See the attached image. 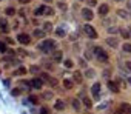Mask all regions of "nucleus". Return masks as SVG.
<instances>
[{
    "instance_id": "nucleus-1",
    "label": "nucleus",
    "mask_w": 131,
    "mask_h": 114,
    "mask_svg": "<svg viewBox=\"0 0 131 114\" xmlns=\"http://www.w3.org/2000/svg\"><path fill=\"white\" fill-rule=\"evenodd\" d=\"M54 48H56L54 40H43V42L39 45V49H40V51H43V52H51Z\"/></svg>"
},
{
    "instance_id": "nucleus-2",
    "label": "nucleus",
    "mask_w": 131,
    "mask_h": 114,
    "mask_svg": "<svg viewBox=\"0 0 131 114\" xmlns=\"http://www.w3.org/2000/svg\"><path fill=\"white\" fill-rule=\"evenodd\" d=\"M94 54L99 57V60H100V62H108V54H106L102 48L96 46V48H94Z\"/></svg>"
},
{
    "instance_id": "nucleus-3",
    "label": "nucleus",
    "mask_w": 131,
    "mask_h": 114,
    "mask_svg": "<svg viewBox=\"0 0 131 114\" xmlns=\"http://www.w3.org/2000/svg\"><path fill=\"white\" fill-rule=\"evenodd\" d=\"M85 32L88 34V37H91V39H97V32H96V29L93 28V26H90V25H85Z\"/></svg>"
},
{
    "instance_id": "nucleus-4",
    "label": "nucleus",
    "mask_w": 131,
    "mask_h": 114,
    "mask_svg": "<svg viewBox=\"0 0 131 114\" xmlns=\"http://www.w3.org/2000/svg\"><path fill=\"white\" fill-rule=\"evenodd\" d=\"M82 16H83V19H85V20H91V19L94 17L93 11H91L90 8H85V9H82Z\"/></svg>"
},
{
    "instance_id": "nucleus-5",
    "label": "nucleus",
    "mask_w": 131,
    "mask_h": 114,
    "mask_svg": "<svg viewBox=\"0 0 131 114\" xmlns=\"http://www.w3.org/2000/svg\"><path fill=\"white\" fill-rule=\"evenodd\" d=\"M17 40H19L20 43H23V45H28V43L31 42V39H29L28 34H20V36H17Z\"/></svg>"
},
{
    "instance_id": "nucleus-6",
    "label": "nucleus",
    "mask_w": 131,
    "mask_h": 114,
    "mask_svg": "<svg viewBox=\"0 0 131 114\" xmlns=\"http://www.w3.org/2000/svg\"><path fill=\"white\" fill-rule=\"evenodd\" d=\"M99 91H100V83H94L91 88V93L94 96V99H99Z\"/></svg>"
},
{
    "instance_id": "nucleus-7",
    "label": "nucleus",
    "mask_w": 131,
    "mask_h": 114,
    "mask_svg": "<svg viewBox=\"0 0 131 114\" xmlns=\"http://www.w3.org/2000/svg\"><path fill=\"white\" fill-rule=\"evenodd\" d=\"M108 9H110V8H108V5H106V3H103V5H100V6H99V14H100V16H106V14H108Z\"/></svg>"
},
{
    "instance_id": "nucleus-8",
    "label": "nucleus",
    "mask_w": 131,
    "mask_h": 114,
    "mask_svg": "<svg viewBox=\"0 0 131 114\" xmlns=\"http://www.w3.org/2000/svg\"><path fill=\"white\" fill-rule=\"evenodd\" d=\"M105 42H106V45H110V46H113V48H116V46L119 45V40H117V39H113V37H108Z\"/></svg>"
},
{
    "instance_id": "nucleus-9",
    "label": "nucleus",
    "mask_w": 131,
    "mask_h": 114,
    "mask_svg": "<svg viewBox=\"0 0 131 114\" xmlns=\"http://www.w3.org/2000/svg\"><path fill=\"white\" fill-rule=\"evenodd\" d=\"M40 76H42V79H45V80H46V82H49L51 85H56V83H57V82H56V79H52V77H51V76H48L46 73H42Z\"/></svg>"
},
{
    "instance_id": "nucleus-10",
    "label": "nucleus",
    "mask_w": 131,
    "mask_h": 114,
    "mask_svg": "<svg viewBox=\"0 0 131 114\" xmlns=\"http://www.w3.org/2000/svg\"><path fill=\"white\" fill-rule=\"evenodd\" d=\"M31 85H32L34 88H37V89H39V88H42L43 80H42V79H32V80H31Z\"/></svg>"
},
{
    "instance_id": "nucleus-11",
    "label": "nucleus",
    "mask_w": 131,
    "mask_h": 114,
    "mask_svg": "<svg viewBox=\"0 0 131 114\" xmlns=\"http://www.w3.org/2000/svg\"><path fill=\"white\" fill-rule=\"evenodd\" d=\"M120 109H122L125 114H131V105H129V103H122V105H120Z\"/></svg>"
},
{
    "instance_id": "nucleus-12",
    "label": "nucleus",
    "mask_w": 131,
    "mask_h": 114,
    "mask_svg": "<svg viewBox=\"0 0 131 114\" xmlns=\"http://www.w3.org/2000/svg\"><path fill=\"white\" fill-rule=\"evenodd\" d=\"M54 109H59V111L65 109V103H63L62 100H56V103H54Z\"/></svg>"
},
{
    "instance_id": "nucleus-13",
    "label": "nucleus",
    "mask_w": 131,
    "mask_h": 114,
    "mask_svg": "<svg viewBox=\"0 0 131 114\" xmlns=\"http://www.w3.org/2000/svg\"><path fill=\"white\" fill-rule=\"evenodd\" d=\"M119 32H120V36H122L123 39H128V37H129V34H131V32H129V29H125V28L119 29Z\"/></svg>"
},
{
    "instance_id": "nucleus-14",
    "label": "nucleus",
    "mask_w": 131,
    "mask_h": 114,
    "mask_svg": "<svg viewBox=\"0 0 131 114\" xmlns=\"http://www.w3.org/2000/svg\"><path fill=\"white\" fill-rule=\"evenodd\" d=\"M108 88H110L113 93H117V91H119V86H117V83H114V82H108Z\"/></svg>"
},
{
    "instance_id": "nucleus-15",
    "label": "nucleus",
    "mask_w": 131,
    "mask_h": 114,
    "mask_svg": "<svg viewBox=\"0 0 131 114\" xmlns=\"http://www.w3.org/2000/svg\"><path fill=\"white\" fill-rule=\"evenodd\" d=\"M52 57H54V62H62V51H56Z\"/></svg>"
},
{
    "instance_id": "nucleus-16",
    "label": "nucleus",
    "mask_w": 131,
    "mask_h": 114,
    "mask_svg": "<svg viewBox=\"0 0 131 114\" xmlns=\"http://www.w3.org/2000/svg\"><path fill=\"white\" fill-rule=\"evenodd\" d=\"M63 86L68 88V89H71V88H73V82H71L70 79H65V80H63Z\"/></svg>"
},
{
    "instance_id": "nucleus-17",
    "label": "nucleus",
    "mask_w": 131,
    "mask_h": 114,
    "mask_svg": "<svg viewBox=\"0 0 131 114\" xmlns=\"http://www.w3.org/2000/svg\"><path fill=\"white\" fill-rule=\"evenodd\" d=\"M45 8H46V6H39L34 14H36V16H43V14H45Z\"/></svg>"
},
{
    "instance_id": "nucleus-18",
    "label": "nucleus",
    "mask_w": 131,
    "mask_h": 114,
    "mask_svg": "<svg viewBox=\"0 0 131 114\" xmlns=\"http://www.w3.org/2000/svg\"><path fill=\"white\" fill-rule=\"evenodd\" d=\"M116 13H117V16H120L122 19H128V13H125L123 9H117Z\"/></svg>"
},
{
    "instance_id": "nucleus-19",
    "label": "nucleus",
    "mask_w": 131,
    "mask_h": 114,
    "mask_svg": "<svg viewBox=\"0 0 131 114\" xmlns=\"http://www.w3.org/2000/svg\"><path fill=\"white\" fill-rule=\"evenodd\" d=\"M96 76V73H94V70H86V73H85V77H88V79H91V77H94Z\"/></svg>"
},
{
    "instance_id": "nucleus-20",
    "label": "nucleus",
    "mask_w": 131,
    "mask_h": 114,
    "mask_svg": "<svg viewBox=\"0 0 131 114\" xmlns=\"http://www.w3.org/2000/svg\"><path fill=\"white\" fill-rule=\"evenodd\" d=\"M56 34H57L59 37H65V31H63V28H57V29H56Z\"/></svg>"
},
{
    "instance_id": "nucleus-21",
    "label": "nucleus",
    "mask_w": 131,
    "mask_h": 114,
    "mask_svg": "<svg viewBox=\"0 0 131 114\" xmlns=\"http://www.w3.org/2000/svg\"><path fill=\"white\" fill-rule=\"evenodd\" d=\"M16 74H19V76H25V74H26V68L20 66V68L17 70V73H16Z\"/></svg>"
},
{
    "instance_id": "nucleus-22",
    "label": "nucleus",
    "mask_w": 131,
    "mask_h": 114,
    "mask_svg": "<svg viewBox=\"0 0 131 114\" xmlns=\"http://www.w3.org/2000/svg\"><path fill=\"white\" fill-rule=\"evenodd\" d=\"M73 106H74V109L79 111V109H80V102H79L77 99H74V100H73Z\"/></svg>"
},
{
    "instance_id": "nucleus-23",
    "label": "nucleus",
    "mask_w": 131,
    "mask_h": 114,
    "mask_svg": "<svg viewBox=\"0 0 131 114\" xmlns=\"http://www.w3.org/2000/svg\"><path fill=\"white\" fill-rule=\"evenodd\" d=\"M6 43L5 42H0V52H6Z\"/></svg>"
},
{
    "instance_id": "nucleus-24",
    "label": "nucleus",
    "mask_w": 131,
    "mask_h": 114,
    "mask_svg": "<svg viewBox=\"0 0 131 114\" xmlns=\"http://www.w3.org/2000/svg\"><path fill=\"white\" fill-rule=\"evenodd\" d=\"M43 29H45V31H52V25H51L49 22H46V23L43 25Z\"/></svg>"
},
{
    "instance_id": "nucleus-25",
    "label": "nucleus",
    "mask_w": 131,
    "mask_h": 114,
    "mask_svg": "<svg viewBox=\"0 0 131 114\" xmlns=\"http://www.w3.org/2000/svg\"><path fill=\"white\" fill-rule=\"evenodd\" d=\"M74 80L80 83V82H82V74H80V73H74Z\"/></svg>"
},
{
    "instance_id": "nucleus-26",
    "label": "nucleus",
    "mask_w": 131,
    "mask_h": 114,
    "mask_svg": "<svg viewBox=\"0 0 131 114\" xmlns=\"http://www.w3.org/2000/svg\"><path fill=\"white\" fill-rule=\"evenodd\" d=\"M83 103H85L86 108H91V100H90V97H83Z\"/></svg>"
},
{
    "instance_id": "nucleus-27",
    "label": "nucleus",
    "mask_w": 131,
    "mask_h": 114,
    "mask_svg": "<svg viewBox=\"0 0 131 114\" xmlns=\"http://www.w3.org/2000/svg\"><path fill=\"white\" fill-rule=\"evenodd\" d=\"M34 36H36V37H43V36H45V32H43V31H40V29H36V31H34Z\"/></svg>"
},
{
    "instance_id": "nucleus-28",
    "label": "nucleus",
    "mask_w": 131,
    "mask_h": 114,
    "mask_svg": "<svg viewBox=\"0 0 131 114\" xmlns=\"http://www.w3.org/2000/svg\"><path fill=\"white\" fill-rule=\"evenodd\" d=\"M123 51L125 52H131V43H125L123 45Z\"/></svg>"
},
{
    "instance_id": "nucleus-29",
    "label": "nucleus",
    "mask_w": 131,
    "mask_h": 114,
    "mask_svg": "<svg viewBox=\"0 0 131 114\" xmlns=\"http://www.w3.org/2000/svg\"><path fill=\"white\" fill-rule=\"evenodd\" d=\"M6 14H8V16H14V14H16V9H14V8H8V9H6Z\"/></svg>"
},
{
    "instance_id": "nucleus-30",
    "label": "nucleus",
    "mask_w": 131,
    "mask_h": 114,
    "mask_svg": "<svg viewBox=\"0 0 131 114\" xmlns=\"http://www.w3.org/2000/svg\"><path fill=\"white\" fill-rule=\"evenodd\" d=\"M65 66H67V68H73V62L71 60H65Z\"/></svg>"
},
{
    "instance_id": "nucleus-31",
    "label": "nucleus",
    "mask_w": 131,
    "mask_h": 114,
    "mask_svg": "<svg viewBox=\"0 0 131 114\" xmlns=\"http://www.w3.org/2000/svg\"><path fill=\"white\" fill-rule=\"evenodd\" d=\"M3 86L5 88H9V79H3Z\"/></svg>"
},
{
    "instance_id": "nucleus-32",
    "label": "nucleus",
    "mask_w": 131,
    "mask_h": 114,
    "mask_svg": "<svg viewBox=\"0 0 131 114\" xmlns=\"http://www.w3.org/2000/svg\"><path fill=\"white\" fill-rule=\"evenodd\" d=\"M45 14H46V16H51V14H52V9H51V8H45Z\"/></svg>"
},
{
    "instance_id": "nucleus-33",
    "label": "nucleus",
    "mask_w": 131,
    "mask_h": 114,
    "mask_svg": "<svg viewBox=\"0 0 131 114\" xmlns=\"http://www.w3.org/2000/svg\"><path fill=\"white\" fill-rule=\"evenodd\" d=\"M29 71L31 73H37L39 71V66H29Z\"/></svg>"
},
{
    "instance_id": "nucleus-34",
    "label": "nucleus",
    "mask_w": 131,
    "mask_h": 114,
    "mask_svg": "<svg viewBox=\"0 0 131 114\" xmlns=\"http://www.w3.org/2000/svg\"><path fill=\"white\" fill-rule=\"evenodd\" d=\"M40 114H49V109L48 108H42L40 109Z\"/></svg>"
},
{
    "instance_id": "nucleus-35",
    "label": "nucleus",
    "mask_w": 131,
    "mask_h": 114,
    "mask_svg": "<svg viewBox=\"0 0 131 114\" xmlns=\"http://www.w3.org/2000/svg\"><path fill=\"white\" fill-rule=\"evenodd\" d=\"M119 29L117 28H108V32H111V34H114V32H117Z\"/></svg>"
},
{
    "instance_id": "nucleus-36",
    "label": "nucleus",
    "mask_w": 131,
    "mask_h": 114,
    "mask_svg": "<svg viewBox=\"0 0 131 114\" xmlns=\"http://www.w3.org/2000/svg\"><path fill=\"white\" fill-rule=\"evenodd\" d=\"M79 65H80L82 68H85V66H86V62H85L83 59H80V62H79Z\"/></svg>"
},
{
    "instance_id": "nucleus-37",
    "label": "nucleus",
    "mask_w": 131,
    "mask_h": 114,
    "mask_svg": "<svg viewBox=\"0 0 131 114\" xmlns=\"http://www.w3.org/2000/svg\"><path fill=\"white\" fill-rule=\"evenodd\" d=\"M11 94H13V96H19V94H20V89H13Z\"/></svg>"
},
{
    "instance_id": "nucleus-38",
    "label": "nucleus",
    "mask_w": 131,
    "mask_h": 114,
    "mask_svg": "<svg viewBox=\"0 0 131 114\" xmlns=\"http://www.w3.org/2000/svg\"><path fill=\"white\" fill-rule=\"evenodd\" d=\"M29 100H31L32 103H37V97H36V96H29Z\"/></svg>"
},
{
    "instance_id": "nucleus-39",
    "label": "nucleus",
    "mask_w": 131,
    "mask_h": 114,
    "mask_svg": "<svg viewBox=\"0 0 131 114\" xmlns=\"http://www.w3.org/2000/svg\"><path fill=\"white\" fill-rule=\"evenodd\" d=\"M96 3H97L96 0H88V5H90V6H96Z\"/></svg>"
},
{
    "instance_id": "nucleus-40",
    "label": "nucleus",
    "mask_w": 131,
    "mask_h": 114,
    "mask_svg": "<svg viewBox=\"0 0 131 114\" xmlns=\"http://www.w3.org/2000/svg\"><path fill=\"white\" fill-rule=\"evenodd\" d=\"M43 96H45V99H51V97H52V94H51V93H48V91H46Z\"/></svg>"
},
{
    "instance_id": "nucleus-41",
    "label": "nucleus",
    "mask_w": 131,
    "mask_h": 114,
    "mask_svg": "<svg viewBox=\"0 0 131 114\" xmlns=\"http://www.w3.org/2000/svg\"><path fill=\"white\" fill-rule=\"evenodd\" d=\"M59 8H60V9H67V6H65V3H59Z\"/></svg>"
},
{
    "instance_id": "nucleus-42",
    "label": "nucleus",
    "mask_w": 131,
    "mask_h": 114,
    "mask_svg": "<svg viewBox=\"0 0 131 114\" xmlns=\"http://www.w3.org/2000/svg\"><path fill=\"white\" fill-rule=\"evenodd\" d=\"M126 8L131 11V0H128V2H126Z\"/></svg>"
},
{
    "instance_id": "nucleus-43",
    "label": "nucleus",
    "mask_w": 131,
    "mask_h": 114,
    "mask_svg": "<svg viewBox=\"0 0 131 114\" xmlns=\"http://www.w3.org/2000/svg\"><path fill=\"white\" fill-rule=\"evenodd\" d=\"M126 70H129V71H131V62H126Z\"/></svg>"
},
{
    "instance_id": "nucleus-44",
    "label": "nucleus",
    "mask_w": 131,
    "mask_h": 114,
    "mask_svg": "<svg viewBox=\"0 0 131 114\" xmlns=\"http://www.w3.org/2000/svg\"><path fill=\"white\" fill-rule=\"evenodd\" d=\"M28 2H31V0H20V3H23V5H25V3H28Z\"/></svg>"
},
{
    "instance_id": "nucleus-45",
    "label": "nucleus",
    "mask_w": 131,
    "mask_h": 114,
    "mask_svg": "<svg viewBox=\"0 0 131 114\" xmlns=\"http://www.w3.org/2000/svg\"><path fill=\"white\" fill-rule=\"evenodd\" d=\"M126 82H128V83L131 85V77H126Z\"/></svg>"
},
{
    "instance_id": "nucleus-46",
    "label": "nucleus",
    "mask_w": 131,
    "mask_h": 114,
    "mask_svg": "<svg viewBox=\"0 0 131 114\" xmlns=\"http://www.w3.org/2000/svg\"><path fill=\"white\" fill-rule=\"evenodd\" d=\"M116 114H125V112H123V111L120 109V111H116Z\"/></svg>"
},
{
    "instance_id": "nucleus-47",
    "label": "nucleus",
    "mask_w": 131,
    "mask_h": 114,
    "mask_svg": "<svg viewBox=\"0 0 131 114\" xmlns=\"http://www.w3.org/2000/svg\"><path fill=\"white\" fill-rule=\"evenodd\" d=\"M43 2H46V3H49V2H52V0H43Z\"/></svg>"
},
{
    "instance_id": "nucleus-48",
    "label": "nucleus",
    "mask_w": 131,
    "mask_h": 114,
    "mask_svg": "<svg viewBox=\"0 0 131 114\" xmlns=\"http://www.w3.org/2000/svg\"><path fill=\"white\" fill-rule=\"evenodd\" d=\"M20 114H26V112H25V111H22V112H20Z\"/></svg>"
},
{
    "instance_id": "nucleus-49",
    "label": "nucleus",
    "mask_w": 131,
    "mask_h": 114,
    "mask_svg": "<svg viewBox=\"0 0 131 114\" xmlns=\"http://www.w3.org/2000/svg\"><path fill=\"white\" fill-rule=\"evenodd\" d=\"M114 2H122V0H114Z\"/></svg>"
},
{
    "instance_id": "nucleus-50",
    "label": "nucleus",
    "mask_w": 131,
    "mask_h": 114,
    "mask_svg": "<svg viewBox=\"0 0 131 114\" xmlns=\"http://www.w3.org/2000/svg\"><path fill=\"white\" fill-rule=\"evenodd\" d=\"M128 29H129V32H131V26H129V28H128Z\"/></svg>"
}]
</instances>
